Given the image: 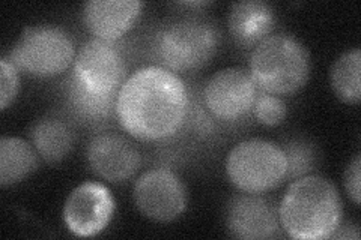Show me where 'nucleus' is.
<instances>
[{"mask_svg":"<svg viewBox=\"0 0 361 240\" xmlns=\"http://www.w3.org/2000/svg\"><path fill=\"white\" fill-rule=\"evenodd\" d=\"M190 94L179 75L149 65L134 71L119 90L116 120L139 141L171 140L184 128Z\"/></svg>","mask_w":361,"mask_h":240,"instance_id":"f257e3e1","label":"nucleus"},{"mask_svg":"<svg viewBox=\"0 0 361 240\" xmlns=\"http://www.w3.org/2000/svg\"><path fill=\"white\" fill-rule=\"evenodd\" d=\"M280 227L290 239H330L343 221L341 192L316 175L293 180L279 204Z\"/></svg>","mask_w":361,"mask_h":240,"instance_id":"f03ea898","label":"nucleus"},{"mask_svg":"<svg viewBox=\"0 0 361 240\" xmlns=\"http://www.w3.org/2000/svg\"><path fill=\"white\" fill-rule=\"evenodd\" d=\"M220 30L199 14L167 20L154 32L149 44L155 66L173 74H188L207 66L220 47Z\"/></svg>","mask_w":361,"mask_h":240,"instance_id":"7ed1b4c3","label":"nucleus"},{"mask_svg":"<svg viewBox=\"0 0 361 240\" xmlns=\"http://www.w3.org/2000/svg\"><path fill=\"white\" fill-rule=\"evenodd\" d=\"M248 71L262 92L277 96L293 95L307 83L310 54L295 37L274 33L252 51Z\"/></svg>","mask_w":361,"mask_h":240,"instance_id":"20e7f679","label":"nucleus"},{"mask_svg":"<svg viewBox=\"0 0 361 240\" xmlns=\"http://www.w3.org/2000/svg\"><path fill=\"white\" fill-rule=\"evenodd\" d=\"M75 45L70 33L56 26L25 27L8 59L20 72L35 78H53L74 65Z\"/></svg>","mask_w":361,"mask_h":240,"instance_id":"39448f33","label":"nucleus"},{"mask_svg":"<svg viewBox=\"0 0 361 240\" xmlns=\"http://www.w3.org/2000/svg\"><path fill=\"white\" fill-rule=\"evenodd\" d=\"M226 175L238 191L265 194L286 180V155L281 146L273 141L244 140L226 158Z\"/></svg>","mask_w":361,"mask_h":240,"instance_id":"423d86ee","label":"nucleus"},{"mask_svg":"<svg viewBox=\"0 0 361 240\" xmlns=\"http://www.w3.org/2000/svg\"><path fill=\"white\" fill-rule=\"evenodd\" d=\"M71 75L87 92L118 98L128 80V61L119 42L89 39L78 49Z\"/></svg>","mask_w":361,"mask_h":240,"instance_id":"0eeeda50","label":"nucleus"},{"mask_svg":"<svg viewBox=\"0 0 361 240\" xmlns=\"http://www.w3.org/2000/svg\"><path fill=\"white\" fill-rule=\"evenodd\" d=\"M259 90L245 68H226L208 80L202 98L214 119L232 123L252 111Z\"/></svg>","mask_w":361,"mask_h":240,"instance_id":"6e6552de","label":"nucleus"},{"mask_svg":"<svg viewBox=\"0 0 361 240\" xmlns=\"http://www.w3.org/2000/svg\"><path fill=\"white\" fill-rule=\"evenodd\" d=\"M133 198L145 218L161 224L178 220L187 208L184 182L169 168L145 171L135 180Z\"/></svg>","mask_w":361,"mask_h":240,"instance_id":"1a4fd4ad","label":"nucleus"},{"mask_svg":"<svg viewBox=\"0 0 361 240\" xmlns=\"http://www.w3.org/2000/svg\"><path fill=\"white\" fill-rule=\"evenodd\" d=\"M115 213L110 189L99 182H85L73 189L63 204V222L77 237L103 233Z\"/></svg>","mask_w":361,"mask_h":240,"instance_id":"9d476101","label":"nucleus"},{"mask_svg":"<svg viewBox=\"0 0 361 240\" xmlns=\"http://www.w3.org/2000/svg\"><path fill=\"white\" fill-rule=\"evenodd\" d=\"M224 224L231 237L241 240L274 239L281 230L276 204L262 194L243 191L226 204Z\"/></svg>","mask_w":361,"mask_h":240,"instance_id":"9b49d317","label":"nucleus"},{"mask_svg":"<svg viewBox=\"0 0 361 240\" xmlns=\"http://www.w3.org/2000/svg\"><path fill=\"white\" fill-rule=\"evenodd\" d=\"M86 158L90 170L109 184H123L142 165L139 149L127 137L116 132L95 135L87 144Z\"/></svg>","mask_w":361,"mask_h":240,"instance_id":"f8f14e48","label":"nucleus"},{"mask_svg":"<svg viewBox=\"0 0 361 240\" xmlns=\"http://www.w3.org/2000/svg\"><path fill=\"white\" fill-rule=\"evenodd\" d=\"M139 0H89L82 6L83 26L95 39L119 42L142 14Z\"/></svg>","mask_w":361,"mask_h":240,"instance_id":"ddd939ff","label":"nucleus"},{"mask_svg":"<svg viewBox=\"0 0 361 240\" xmlns=\"http://www.w3.org/2000/svg\"><path fill=\"white\" fill-rule=\"evenodd\" d=\"M276 26L274 9L261 0H243L231 6L228 27L233 42L241 49L255 50L273 35Z\"/></svg>","mask_w":361,"mask_h":240,"instance_id":"4468645a","label":"nucleus"},{"mask_svg":"<svg viewBox=\"0 0 361 240\" xmlns=\"http://www.w3.org/2000/svg\"><path fill=\"white\" fill-rule=\"evenodd\" d=\"M30 143L47 164H59L70 156L75 143L71 123L56 114H47L32 125Z\"/></svg>","mask_w":361,"mask_h":240,"instance_id":"2eb2a0df","label":"nucleus"},{"mask_svg":"<svg viewBox=\"0 0 361 240\" xmlns=\"http://www.w3.org/2000/svg\"><path fill=\"white\" fill-rule=\"evenodd\" d=\"M62 92L65 106L73 119L86 127H103L109 120L116 118L118 98L98 96L87 92L71 74L63 82Z\"/></svg>","mask_w":361,"mask_h":240,"instance_id":"dca6fc26","label":"nucleus"},{"mask_svg":"<svg viewBox=\"0 0 361 240\" xmlns=\"http://www.w3.org/2000/svg\"><path fill=\"white\" fill-rule=\"evenodd\" d=\"M39 155L30 141L20 137L0 139V187H14L35 173Z\"/></svg>","mask_w":361,"mask_h":240,"instance_id":"f3484780","label":"nucleus"},{"mask_svg":"<svg viewBox=\"0 0 361 240\" xmlns=\"http://www.w3.org/2000/svg\"><path fill=\"white\" fill-rule=\"evenodd\" d=\"M361 51L353 49L345 51L333 63L330 84L337 99L348 106H357L361 99Z\"/></svg>","mask_w":361,"mask_h":240,"instance_id":"a211bd4d","label":"nucleus"},{"mask_svg":"<svg viewBox=\"0 0 361 240\" xmlns=\"http://www.w3.org/2000/svg\"><path fill=\"white\" fill-rule=\"evenodd\" d=\"M281 149L288 161L286 179L297 180L309 176L318 167V152L312 143L302 139H292L281 146Z\"/></svg>","mask_w":361,"mask_h":240,"instance_id":"6ab92c4d","label":"nucleus"},{"mask_svg":"<svg viewBox=\"0 0 361 240\" xmlns=\"http://www.w3.org/2000/svg\"><path fill=\"white\" fill-rule=\"evenodd\" d=\"M252 111L259 123L265 125V127H277L286 119L288 107L280 96L259 90Z\"/></svg>","mask_w":361,"mask_h":240,"instance_id":"aec40b11","label":"nucleus"},{"mask_svg":"<svg viewBox=\"0 0 361 240\" xmlns=\"http://www.w3.org/2000/svg\"><path fill=\"white\" fill-rule=\"evenodd\" d=\"M18 70L8 57L0 59V110L5 111L16 101L20 90Z\"/></svg>","mask_w":361,"mask_h":240,"instance_id":"412c9836","label":"nucleus"},{"mask_svg":"<svg viewBox=\"0 0 361 240\" xmlns=\"http://www.w3.org/2000/svg\"><path fill=\"white\" fill-rule=\"evenodd\" d=\"M360 184H361V156L357 155L346 167L345 176H343V185H345L346 194L355 206H360V201H361Z\"/></svg>","mask_w":361,"mask_h":240,"instance_id":"4be33fe9","label":"nucleus"},{"mask_svg":"<svg viewBox=\"0 0 361 240\" xmlns=\"http://www.w3.org/2000/svg\"><path fill=\"white\" fill-rule=\"evenodd\" d=\"M330 239H354L358 240L360 239V232H358V225L354 222H346V224H341L337 227V230L333 233V236Z\"/></svg>","mask_w":361,"mask_h":240,"instance_id":"5701e85b","label":"nucleus"},{"mask_svg":"<svg viewBox=\"0 0 361 240\" xmlns=\"http://www.w3.org/2000/svg\"><path fill=\"white\" fill-rule=\"evenodd\" d=\"M211 5V2H183L180 6H188V8H193V11L196 8H203V6H208Z\"/></svg>","mask_w":361,"mask_h":240,"instance_id":"b1692460","label":"nucleus"}]
</instances>
